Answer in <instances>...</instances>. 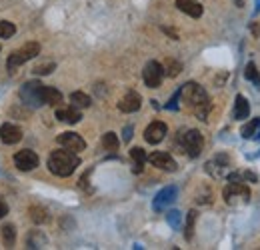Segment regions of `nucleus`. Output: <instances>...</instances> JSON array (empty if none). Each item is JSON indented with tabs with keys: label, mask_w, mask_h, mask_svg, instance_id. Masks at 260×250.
<instances>
[{
	"label": "nucleus",
	"mask_w": 260,
	"mask_h": 250,
	"mask_svg": "<svg viewBox=\"0 0 260 250\" xmlns=\"http://www.w3.org/2000/svg\"><path fill=\"white\" fill-rule=\"evenodd\" d=\"M166 132H168L166 124L160 122V120H154L152 124L146 126V130H144V140H146L148 144H158V142L164 140Z\"/></svg>",
	"instance_id": "nucleus-8"
},
{
	"label": "nucleus",
	"mask_w": 260,
	"mask_h": 250,
	"mask_svg": "<svg viewBox=\"0 0 260 250\" xmlns=\"http://www.w3.org/2000/svg\"><path fill=\"white\" fill-rule=\"evenodd\" d=\"M180 70H182V64L176 63V60H168L166 63V70H164V74H168V76H178L180 74Z\"/></svg>",
	"instance_id": "nucleus-29"
},
{
	"label": "nucleus",
	"mask_w": 260,
	"mask_h": 250,
	"mask_svg": "<svg viewBox=\"0 0 260 250\" xmlns=\"http://www.w3.org/2000/svg\"><path fill=\"white\" fill-rule=\"evenodd\" d=\"M38 54H40V44H38V42H26L24 46H20L18 50H14V52L8 56L6 68H8V70H14V68L22 66L24 63L36 58Z\"/></svg>",
	"instance_id": "nucleus-3"
},
{
	"label": "nucleus",
	"mask_w": 260,
	"mask_h": 250,
	"mask_svg": "<svg viewBox=\"0 0 260 250\" xmlns=\"http://www.w3.org/2000/svg\"><path fill=\"white\" fill-rule=\"evenodd\" d=\"M14 32H16V26L12 22H6V20L0 22V38H10L14 36Z\"/></svg>",
	"instance_id": "nucleus-28"
},
{
	"label": "nucleus",
	"mask_w": 260,
	"mask_h": 250,
	"mask_svg": "<svg viewBox=\"0 0 260 250\" xmlns=\"http://www.w3.org/2000/svg\"><path fill=\"white\" fill-rule=\"evenodd\" d=\"M176 6L180 12L192 16V18H200L202 16V6L194 2V0H176Z\"/></svg>",
	"instance_id": "nucleus-14"
},
{
	"label": "nucleus",
	"mask_w": 260,
	"mask_h": 250,
	"mask_svg": "<svg viewBox=\"0 0 260 250\" xmlns=\"http://www.w3.org/2000/svg\"><path fill=\"white\" fill-rule=\"evenodd\" d=\"M202 144H204V138H202V134L198 130H186L182 134V146L188 152V157H198L200 150H202Z\"/></svg>",
	"instance_id": "nucleus-6"
},
{
	"label": "nucleus",
	"mask_w": 260,
	"mask_h": 250,
	"mask_svg": "<svg viewBox=\"0 0 260 250\" xmlns=\"http://www.w3.org/2000/svg\"><path fill=\"white\" fill-rule=\"evenodd\" d=\"M102 146H104L106 150H116V148H118V138H116V134H114V132H106V134L102 136Z\"/></svg>",
	"instance_id": "nucleus-26"
},
{
	"label": "nucleus",
	"mask_w": 260,
	"mask_h": 250,
	"mask_svg": "<svg viewBox=\"0 0 260 250\" xmlns=\"http://www.w3.org/2000/svg\"><path fill=\"white\" fill-rule=\"evenodd\" d=\"M26 244L28 248H40V244H46V238L40 234V230H32L26 238Z\"/></svg>",
	"instance_id": "nucleus-24"
},
{
	"label": "nucleus",
	"mask_w": 260,
	"mask_h": 250,
	"mask_svg": "<svg viewBox=\"0 0 260 250\" xmlns=\"http://www.w3.org/2000/svg\"><path fill=\"white\" fill-rule=\"evenodd\" d=\"M56 140H58L60 146H64V148L72 150V152H82V150L86 148L84 138H82L80 134H76V132H64V134H60Z\"/></svg>",
	"instance_id": "nucleus-7"
},
{
	"label": "nucleus",
	"mask_w": 260,
	"mask_h": 250,
	"mask_svg": "<svg viewBox=\"0 0 260 250\" xmlns=\"http://www.w3.org/2000/svg\"><path fill=\"white\" fill-rule=\"evenodd\" d=\"M70 102H72V106L74 108H88L90 106V96L84 92H72L70 94Z\"/></svg>",
	"instance_id": "nucleus-21"
},
{
	"label": "nucleus",
	"mask_w": 260,
	"mask_h": 250,
	"mask_svg": "<svg viewBox=\"0 0 260 250\" xmlns=\"http://www.w3.org/2000/svg\"><path fill=\"white\" fill-rule=\"evenodd\" d=\"M122 138H124V142H130V138H132V126H126V128H124V136H122Z\"/></svg>",
	"instance_id": "nucleus-34"
},
{
	"label": "nucleus",
	"mask_w": 260,
	"mask_h": 250,
	"mask_svg": "<svg viewBox=\"0 0 260 250\" xmlns=\"http://www.w3.org/2000/svg\"><path fill=\"white\" fill-rule=\"evenodd\" d=\"M56 118L62 120V122H68V124H76V122H80L82 116L74 106H70V108H58L56 110Z\"/></svg>",
	"instance_id": "nucleus-18"
},
{
	"label": "nucleus",
	"mask_w": 260,
	"mask_h": 250,
	"mask_svg": "<svg viewBox=\"0 0 260 250\" xmlns=\"http://www.w3.org/2000/svg\"><path fill=\"white\" fill-rule=\"evenodd\" d=\"M244 76H246V80L254 82V86H258V88H260V74H258V70H256V64H254V63H248V64H246Z\"/></svg>",
	"instance_id": "nucleus-25"
},
{
	"label": "nucleus",
	"mask_w": 260,
	"mask_h": 250,
	"mask_svg": "<svg viewBox=\"0 0 260 250\" xmlns=\"http://www.w3.org/2000/svg\"><path fill=\"white\" fill-rule=\"evenodd\" d=\"M14 164H16L20 170L30 172V170H34V168L38 166V154L32 152V150H20V152L14 154Z\"/></svg>",
	"instance_id": "nucleus-9"
},
{
	"label": "nucleus",
	"mask_w": 260,
	"mask_h": 250,
	"mask_svg": "<svg viewBox=\"0 0 260 250\" xmlns=\"http://www.w3.org/2000/svg\"><path fill=\"white\" fill-rule=\"evenodd\" d=\"M166 220H168L170 226L180 228V212H178V210H170V212L166 214Z\"/></svg>",
	"instance_id": "nucleus-31"
},
{
	"label": "nucleus",
	"mask_w": 260,
	"mask_h": 250,
	"mask_svg": "<svg viewBox=\"0 0 260 250\" xmlns=\"http://www.w3.org/2000/svg\"><path fill=\"white\" fill-rule=\"evenodd\" d=\"M240 132L244 138H260V118H254L248 124H244Z\"/></svg>",
	"instance_id": "nucleus-19"
},
{
	"label": "nucleus",
	"mask_w": 260,
	"mask_h": 250,
	"mask_svg": "<svg viewBox=\"0 0 260 250\" xmlns=\"http://www.w3.org/2000/svg\"><path fill=\"white\" fill-rule=\"evenodd\" d=\"M30 218L34 224H44L48 220V212L42 206H30Z\"/></svg>",
	"instance_id": "nucleus-22"
},
{
	"label": "nucleus",
	"mask_w": 260,
	"mask_h": 250,
	"mask_svg": "<svg viewBox=\"0 0 260 250\" xmlns=\"http://www.w3.org/2000/svg\"><path fill=\"white\" fill-rule=\"evenodd\" d=\"M180 98H182V102L186 106H190L194 110L196 116L200 120H206V114H208V106L210 104H208V94H206V90L200 84H196V82L184 84L180 88Z\"/></svg>",
	"instance_id": "nucleus-1"
},
{
	"label": "nucleus",
	"mask_w": 260,
	"mask_h": 250,
	"mask_svg": "<svg viewBox=\"0 0 260 250\" xmlns=\"http://www.w3.org/2000/svg\"><path fill=\"white\" fill-rule=\"evenodd\" d=\"M194 220H196V212H188V222H186V240L192 238V230H194Z\"/></svg>",
	"instance_id": "nucleus-32"
},
{
	"label": "nucleus",
	"mask_w": 260,
	"mask_h": 250,
	"mask_svg": "<svg viewBox=\"0 0 260 250\" xmlns=\"http://www.w3.org/2000/svg\"><path fill=\"white\" fill-rule=\"evenodd\" d=\"M142 78H144V84L148 88H158L164 78L162 64H158L156 60H150V63L144 66V70H142Z\"/></svg>",
	"instance_id": "nucleus-5"
},
{
	"label": "nucleus",
	"mask_w": 260,
	"mask_h": 250,
	"mask_svg": "<svg viewBox=\"0 0 260 250\" xmlns=\"http://www.w3.org/2000/svg\"><path fill=\"white\" fill-rule=\"evenodd\" d=\"M0 140L4 144H16L22 140V130L16 124H2L0 126Z\"/></svg>",
	"instance_id": "nucleus-12"
},
{
	"label": "nucleus",
	"mask_w": 260,
	"mask_h": 250,
	"mask_svg": "<svg viewBox=\"0 0 260 250\" xmlns=\"http://www.w3.org/2000/svg\"><path fill=\"white\" fill-rule=\"evenodd\" d=\"M130 158L134 160V168H132V170H134L136 174H138V172H142V166H144V162H146V154H144V150H142V148H138V146H136V148H132V150H130Z\"/></svg>",
	"instance_id": "nucleus-20"
},
{
	"label": "nucleus",
	"mask_w": 260,
	"mask_h": 250,
	"mask_svg": "<svg viewBox=\"0 0 260 250\" xmlns=\"http://www.w3.org/2000/svg\"><path fill=\"white\" fill-rule=\"evenodd\" d=\"M54 68H56V64H54V63L38 64V66L34 68V74H38V76H44V74H50V72H52Z\"/></svg>",
	"instance_id": "nucleus-30"
},
{
	"label": "nucleus",
	"mask_w": 260,
	"mask_h": 250,
	"mask_svg": "<svg viewBox=\"0 0 260 250\" xmlns=\"http://www.w3.org/2000/svg\"><path fill=\"white\" fill-rule=\"evenodd\" d=\"M40 100L44 104H50V106H58L62 102V94L58 92L56 88H50V86H40Z\"/></svg>",
	"instance_id": "nucleus-15"
},
{
	"label": "nucleus",
	"mask_w": 260,
	"mask_h": 250,
	"mask_svg": "<svg viewBox=\"0 0 260 250\" xmlns=\"http://www.w3.org/2000/svg\"><path fill=\"white\" fill-rule=\"evenodd\" d=\"M206 170H208L214 178H222V176H224V166H220V164H218V162H214V160L206 164Z\"/></svg>",
	"instance_id": "nucleus-27"
},
{
	"label": "nucleus",
	"mask_w": 260,
	"mask_h": 250,
	"mask_svg": "<svg viewBox=\"0 0 260 250\" xmlns=\"http://www.w3.org/2000/svg\"><path fill=\"white\" fill-rule=\"evenodd\" d=\"M40 86H42V84H38V82H28V84H24V88L20 90L22 98H24L26 102H32V104L42 102V100H40Z\"/></svg>",
	"instance_id": "nucleus-17"
},
{
	"label": "nucleus",
	"mask_w": 260,
	"mask_h": 250,
	"mask_svg": "<svg viewBox=\"0 0 260 250\" xmlns=\"http://www.w3.org/2000/svg\"><path fill=\"white\" fill-rule=\"evenodd\" d=\"M224 202L230 206H242L250 202V190L244 182H230L226 184V188L222 190Z\"/></svg>",
	"instance_id": "nucleus-4"
},
{
	"label": "nucleus",
	"mask_w": 260,
	"mask_h": 250,
	"mask_svg": "<svg viewBox=\"0 0 260 250\" xmlns=\"http://www.w3.org/2000/svg\"><path fill=\"white\" fill-rule=\"evenodd\" d=\"M6 214H8V204H6V202H4V198L0 196V220L4 218Z\"/></svg>",
	"instance_id": "nucleus-33"
},
{
	"label": "nucleus",
	"mask_w": 260,
	"mask_h": 250,
	"mask_svg": "<svg viewBox=\"0 0 260 250\" xmlns=\"http://www.w3.org/2000/svg\"><path fill=\"white\" fill-rule=\"evenodd\" d=\"M80 164V158L76 157V152L72 150H54L50 157H48V170L56 176H70Z\"/></svg>",
	"instance_id": "nucleus-2"
},
{
	"label": "nucleus",
	"mask_w": 260,
	"mask_h": 250,
	"mask_svg": "<svg viewBox=\"0 0 260 250\" xmlns=\"http://www.w3.org/2000/svg\"><path fill=\"white\" fill-rule=\"evenodd\" d=\"M2 240H4L6 246H12L14 244V240H16V228H14V224L2 226Z\"/></svg>",
	"instance_id": "nucleus-23"
},
{
	"label": "nucleus",
	"mask_w": 260,
	"mask_h": 250,
	"mask_svg": "<svg viewBox=\"0 0 260 250\" xmlns=\"http://www.w3.org/2000/svg\"><path fill=\"white\" fill-rule=\"evenodd\" d=\"M140 104H142V98H140V94L134 92V90H130L126 92L122 98H120V102H118V108H120V112H136L138 108H140Z\"/></svg>",
	"instance_id": "nucleus-11"
},
{
	"label": "nucleus",
	"mask_w": 260,
	"mask_h": 250,
	"mask_svg": "<svg viewBox=\"0 0 260 250\" xmlns=\"http://www.w3.org/2000/svg\"><path fill=\"white\" fill-rule=\"evenodd\" d=\"M248 114H250V104L242 94H238L234 100V118L244 120V118H248Z\"/></svg>",
	"instance_id": "nucleus-16"
},
{
	"label": "nucleus",
	"mask_w": 260,
	"mask_h": 250,
	"mask_svg": "<svg viewBox=\"0 0 260 250\" xmlns=\"http://www.w3.org/2000/svg\"><path fill=\"white\" fill-rule=\"evenodd\" d=\"M174 198H176V188L166 186V188H162L156 196H154L152 206H154V210H164L168 204H172V202H174Z\"/></svg>",
	"instance_id": "nucleus-13"
},
{
	"label": "nucleus",
	"mask_w": 260,
	"mask_h": 250,
	"mask_svg": "<svg viewBox=\"0 0 260 250\" xmlns=\"http://www.w3.org/2000/svg\"><path fill=\"white\" fill-rule=\"evenodd\" d=\"M148 160L156 166V168H160V170H166V172H174L176 168H178V164H176V160L170 157L168 152H152Z\"/></svg>",
	"instance_id": "nucleus-10"
}]
</instances>
